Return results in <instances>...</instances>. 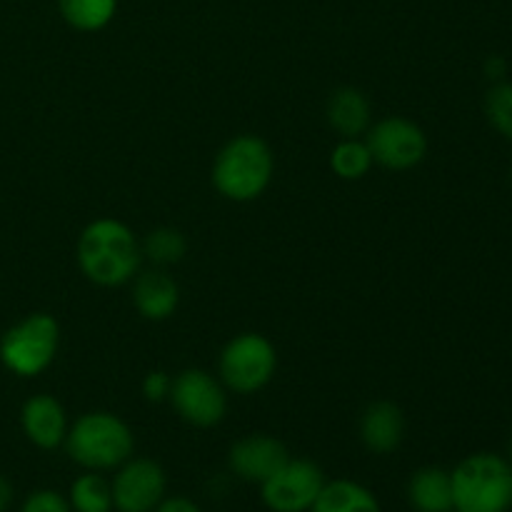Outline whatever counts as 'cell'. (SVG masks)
I'll return each mask as SVG.
<instances>
[{
  "label": "cell",
  "instance_id": "cell-21",
  "mask_svg": "<svg viewBox=\"0 0 512 512\" xmlns=\"http://www.w3.org/2000/svg\"><path fill=\"white\" fill-rule=\"evenodd\" d=\"M140 253L150 260L153 265H175L185 258L188 253V243H185V235L175 228H155L145 235L143 245H140Z\"/></svg>",
  "mask_w": 512,
  "mask_h": 512
},
{
  "label": "cell",
  "instance_id": "cell-11",
  "mask_svg": "<svg viewBox=\"0 0 512 512\" xmlns=\"http://www.w3.org/2000/svg\"><path fill=\"white\" fill-rule=\"evenodd\" d=\"M290 460L288 448L273 435H248L233 443L228 453V468L245 483H265L275 470Z\"/></svg>",
  "mask_w": 512,
  "mask_h": 512
},
{
  "label": "cell",
  "instance_id": "cell-17",
  "mask_svg": "<svg viewBox=\"0 0 512 512\" xmlns=\"http://www.w3.org/2000/svg\"><path fill=\"white\" fill-rule=\"evenodd\" d=\"M308 512H383L370 488L355 480H328Z\"/></svg>",
  "mask_w": 512,
  "mask_h": 512
},
{
  "label": "cell",
  "instance_id": "cell-27",
  "mask_svg": "<svg viewBox=\"0 0 512 512\" xmlns=\"http://www.w3.org/2000/svg\"><path fill=\"white\" fill-rule=\"evenodd\" d=\"M485 70H488L490 78H503L505 70H508V65H505V60H500V58H490L488 68Z\"/></svg>",
  "mask_w": 512,
  "mask_h": 512
},
{
  "label": "cell",
  "instance_id": "cell-22",
  "mask_svg": "<svg viewBox=\"0 0 512 512\" xmlns=\"http://www.w3.org/2000/svg\"><path fill=\"white\" fill-rule=\"evenodd\" d=\"M485 115L500 135L512 140V83H498L485 98Z\"/></svg>",
  "mask_w": 512,
  "mask_h": 512
},
{
  "label": "cell",
  "instance_id": "cell-25",
  "mask_svg": "<svg viewBox=\"0 0 512 512\" xmlns=\"http://www.w3.org/2000/svg\"><path fill=\"white\" fill-rule=\"evenodd\" d=\"M153 512H203V510H200V505H195L190 498L175 495V498L160 500V505Z\"/></svg>",
  "mask_w": 512,
  "mask_h": 512
},
{
  "label": "cell",
  "instance_id": "cell-19",
  "mask_svg": "<svg viewBox=\"0 0 512 512\" xmlns=\"http://www.w3.org/2000/svg\"><path fill=\"white\" fill-rule=\"evenodd\" d=\"M68 503L73 512H113V488L95 470H85L70 483Z\"/></svg>",
  "mask_w": 512,
  "mask_h": 512
},
{
  "label": "cell",
  "instance_id": "cell-24",
  "mask_svg": "<svg viewBox=\"0 0 512 512\" xmlns=\"http://www.w3.org/2000/svg\"><path fill=\"white\" fill-rule=\"evenodd\" d=\"M170 388H173V378L163 370H153V373L145 375L143 380V395L150 400V403H160L170 395Z\"/></svg>",
  "mask_w": 512,
  "mask_h": 512
},
{
  "label": "cell",
  "instance_id": "cell-9",
  "mask_svg": "<svg viewBox=\"0 0 512 512\" xmlns=\"http://www.w3.org/2000/svg\"><path fill=\"white\" fill-rule=\"evenodd\" d=\"M373 163L383 165L388 170H410L423 163L428 153V138L423 128L408 118H383L370 125L365 135Z\"/></svg>",
  "mask_w": 512,
  "mask_h": 512
},
{
  "label": "cell",
  "instance_id": "cell-23",
  "mask_svg": "<svg viewBox=\"0 0 512 512\" xmlns=\"http://www.w3.org/2000/svg\"><path fill=\"white\" fill-rule=\"evenodd\" d=\"M20 512H73L68 498L60 495L58 490H35L25 498V503L20 505Z\"/></svg>",
  "mask_w": 512,
  "mask_h": 512
},
{
  "label": "cell",
  "instance_id": "cell-28",
  "mask_svg": "<svg viewBox=\"0 0 512 512\" xmlns=\"http://www.w3.org/2000/svg\"><path fill=\"white\" fill-rule=\"evenodd\" d=\"M508 455H510L508 460H510V463H512V438H510V443H508Z\"/></svg>",
  "mask_w": 512,
  "mask_h": 512
},
{
  "label": "cell",
  "instance_id": "cell-20",
  "mask_svg": "<svg viewBox=\"0 0 512 512\" xmlns=\"http://www.w3.org/2000/svg\"><path fill=\"white\" fill-rule=\"evenodd\" d=\"M330 168L343 180H360L373 168V155L365 140L343 138L330 153Z\"/></svg>",
  "mask_w": 512,
  "mask_h": 512
},
{
  "label": "cell",
  "instance_id": "cell-4",
  "mask_svg": "<svg viewBox=\"0 0 512 512\" xmlns=\"http://www.w3.org/2000/svg\"><path fill=\"white\" fill-rule=\"evenodd\" d=\"M453 512H508L512 508V463L503 455L475 453L455 465Z\"/></svg>",
  "mask_w": 512,
  "mask_h": 512
},
{
  "label": "cell",
  "instance_id": "cell-7",
  "mask_svg": "<svg viewBox=\"0 0 512 512\" xmlns=\"http://www.w3.org/2000/svg\"><path fill=\"white\" fill-rule=\"evenodd\" d=\"M325 475L318 463L305 458H290L260 483V498L270 512H308L325 488Z\"/></svg>",
  "mask_w": 512,
  "mask_h": 512
},
{
  "label": "cell",
  "instance_id": "cell-15",
  "mask_svg": "<svg viewBox=\"0 0 512 512\" xmlns=\"http://www.w3.org/2000/svg\"><path fill=\"white\" fill-rule=\"evenodd\" d=\"M325 115H328L330 128L340 138H358V135L368 133L373 110H370V100L365 98L363 90L338 88L330 93Z\"/></svg>",
  "mask_w": 512,
  "mask_h": 512
},
{
  "label": "cell",
  "instance_id": "cell-13",
  "mask_svg": "<svg viewBox=\"0 0 512 512\" xmlns=\"http://www.w3.org/2000/svg\"><path fill=\"white\" fill-rule=\"evenodd\" d=\"M405 438V415L390 400H378L365 408L360 418V440L375 455H388L400 448Z\"/></svg>",
  "mask_w": 512,
  "mask_h": 512
},
{
  "label": "cell",
  "instance_id": "cell-12",
  "mask_svg": "<svg viewBox=\"0 0 512 512\" xmlns=\"http://www.w3.org/2000/svg\"><path fill=\"white\" fill-rule=\"evenodd\" d=\"M20 425H23L25 438L40 450L60 448L65 443V435H68L65 408L48 393L25 400L23 410H20Z\"/></svg>",
  "mask_w": 512,
  "mask_h": 512
},
{
  "label": "cell",
  "instance_id": "cell-18",
  "mask_svg": "<svg viewBox=\"0 0 512 512\" xmlns=\"http://www.w3.org/2000/svg\"><path fill=\"white\" fill-rule=\"evenodd\" d=\"M58 10L70 28L95 33L108 28L118 13V0H58Z\"/></svg>",
  "mask_w": 512,
  "mask_h": 512
},
{
  "label": "cell",
  "instance_id": "cell-16",
  "mask_svg": "<svg viewBox=\"0 0 512 512\" xmlns=\"http://www.w3.org/2000/svg\"><path fill=\"white\" fill-rule=\"evenodd\" d=\"M408 503L415 512H453V483L443 468H420L408 480Z\"/></svg>",
  "mask_w": 512,
  "mask_h": 512
},
{
  "label": "cell",
  "instance_id": "cell-10",
  "mask_svg": "<svg viewBox=\"0 0 512 512\" xmlns=\"http://www.w3.org/2000/svg\"><path fill=\"white\" fill-rule=\"evenodd\" d=\"M113 505L118 512H153L165 498L168 478L163 465L150 458H130L115 473Z\"/></svg>",
  "mask_w": 512,
  "mask_h": 512
},
{
  "label": "cell",
  "instance_id": "cell-6",
  "mask_svg": "<svg viewBox=\"0 0 512 512\" xmlns=\"http://www.w3.org/2000/svg\"><path fill=\"white\" fill-rule=\"evenodd\" d=\"M278 370L275 345L260 333H240L220 353V380L238 395L263 390Z\"/></svg>",
  "mask_w": 512,
  "mask_h": 512
},
{
  "label": "cell",
  "instance_id": "cell-5",
  "mask_svg": "<svg viewBox=\"0 0 512 512\" xmlns=\"http://www.w3.org/2000/svg\"><path fill=\"white\" fill-rule=\"evenodd\" d=\"M60 325L53 315L33 313L0 338V363L18 378H35L58 355Z\"/></svg>",
  "mask_w": 512,
  "mask_h": 512
},
{
  "label": "cell",
  "instance_id": "cell-1",
  "mask_svg": "<svg viewBox=\"0 0 512 512\" xmlns=\"http://www.w3.org/2000/svg\"><path fill=\"white\" fill-rule=\"evenodd\" d=\"M140 243L133 230L115 218H98L78 238V265L85 278L103 288L130 283L140 268Z\"/></svg>",
  "mask_w": 512,
  "mask_h": 512
},
{
  "label": "cell",
  "instance_id": "cell-2",
  "mask_svg": "<svg viewBox=\"0 0 512 512\" xmlns=\"http://www.w3.org/2000/svg\"><path fill=\"white\" fill-rule=\"evenodd\" d=\"M275 158L270 145L258 135H235L223 145L213 163V185L233 203H250L268 190Z\"/></svg>",
  "mask_w": 512,
  "mask_h": 512
},
{
  "label": "cell",
  "instance_id": "cell-14",
  "mask_svg": "<svg viewBox=\"0 0 512 512\" xmlns=\"http://www.w3.org/2000/svg\"><path fill=\"white\" fill-rule=\"evenodd\" d=\"M133 303L148 320H168L180 303V288L165 270H145L133 283Z\"/></svg>",
  "mask_w": 512,
  "mask_h": 512
},
{
  "label": "cell",
  "instance_id": "cell-29",
  "mask_svg": "<svg viewBox=\"0 0 512 512\" xmlns=\"http://www.w3.org/2000/svg\"><path fill=\"white\" fill-rule=\"evenodd\" d=\"M510 178H512V168H510Z\"/></svg>",
  "mask_w": 512,
  "mask_h": 512
},
{
  "label": "cell",
  "instance_id": "cell-8",
  "mask_svg": "<svg viewBox=\"0 0 512 512\" xmlns=\"http://www.w3.org/2000/svg\"><path fill=\"white\" fill-rule=\"evenodd\" d=\"M170 403L185 423L195 428H213L228 413V398L218 380L200 368H188L173 378Z\"/></svg>",
  "mask_w": 512,
  "mask_h": 512
},
{
  "label": "cell",
  "instance_id": "cell-26",
  "mask_svg": "<svg viewBox=\"0 0 512 512\" xmlns=\"http://www.w3.org/2000/svg\"><path fill=\"white\" fill-rule=\"evenodd\" d=\"M13 503V485L0 475V512H5Z\"/></svg>",
  "mask_w": 512,
  "mask_h": 512
},
{
  "label": "cell",
  "instance_id": "cell-3",
  "mask_svg": "<svg viewBox=\"0 0 512 512\" xmlns=\"http://www.w3.org/2000/svg\"><path fill=\"white\" fill-rule=\"evenodd\" d=\"M65 450L70 460L83 470H118L133 458L135 438L125 420L113 413H85L75 420L65 435Z\"/></svg>",
  "mask_w": 512,
  "mask_h": 512
}]
</instances>
